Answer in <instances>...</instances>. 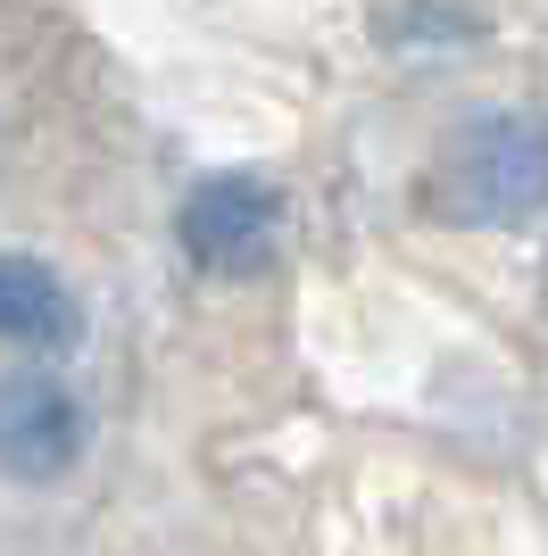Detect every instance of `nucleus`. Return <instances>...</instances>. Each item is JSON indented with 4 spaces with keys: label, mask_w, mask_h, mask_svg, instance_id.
Segmentation results:
<instances>
[{
    "label": "nucleus",
    "mask_w": 548,
    "mask_h": 556,
    "mask_svg": "<svg viewBox=\"0 0 548 556\" xmlns=\"http://www.w3.org/2000/svg\"><path fill=\"white\" fill-rule=\"evenodd\" d=\"M433 208L457 225H524L548 208V116L499 109L449 134L433 175Z\"/></svg>",
    "instance_id": "f257e3e1"
},
{
    "label": "nucleus",
    "mask_w": 548,
    "mask_h": 556,
    "mask_svg": "<svg viewBox=\"0 0 548 556\" xmlns=\"http://www.w3.org/2000/svg\"><path fill=\"white\" fill-rule=\"evenodd\" d=\"M91 424H84V399L59 382V374H0V473L17 482H59L75 457H84Z\"/></svg>",
    "instance_id": "f03ea898"
},
{
    "label": "nucleus",
    "mask_w": 548,
    "mask_h": 556,
    "mask_svg": "<svg viewBox=\"0 0 548 556\" xmlns=\"http://www.w3.org/2000/svg\"><path fill=\"white\" fill-rule=\"evenodd\" d=\"M175 225H183L191 266H208V275H250V266H266L274 232H283V200H274V184H258V175H208V184H191Z\"/></svg>",
    "instance_id": "7ed1b4c3"
},
{
    "label": "nucleus",
    "mask_w": 548,
    "mask_h": 556,
    "mask_svg": "<svg viewBox=\"0 0 548 556\" xmlns=\"http://www.w3.org/2000/svg\"><path fill=\"white\" fill-rule=\"evenodd\" d=\"M84 332V307L42 257L0 250V349H67Z\"/></svg>",
    "instance_id": "20e7f679"
}]
</instances>
